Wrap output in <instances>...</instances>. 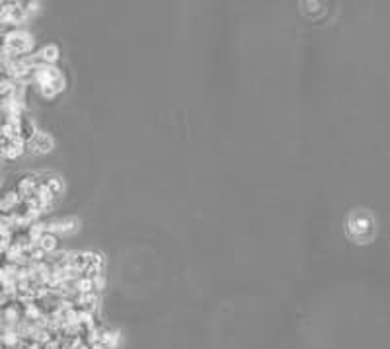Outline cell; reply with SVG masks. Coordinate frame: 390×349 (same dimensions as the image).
Returning a JSON list of instances; mask_svg holds the SVG:
<instances>
[{
	"label": "cell",
	"instance_id": "1",
	"mask_svg": "<svg viewBox=\"0 0 390 349\" xmlns=\"http://www.w3.org/2000/svg\"><path fill=\"white\" fill-rule=\"evenodd\" d=\"M349 224H351L349 228L353 230V234H361V232H369V230H371L369 217H365V215H355V217L351 218Z\"/></svg>",
	"mask_w": 390,
	"mask_h": 349
},
{
	"label": "cell",
	"instance_id": "2",
	"mask_svg": "<svg viewBox=\"0 0 390 349\" xmlns=\"http://www.w3.org/2000/svg\"><path fill=\"white\" fill-rule=\"evenodd\" d=\"M43 59H45L47 63H53V61H57V59H59V49H57L55 45H49V47H45V49H43Z\"/></svg>",
	"mask_w": 390,
	"mask_h": 349
}]
</instances>
